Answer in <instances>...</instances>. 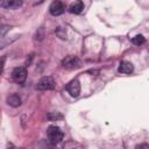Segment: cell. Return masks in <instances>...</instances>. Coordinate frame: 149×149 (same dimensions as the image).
<instances>
[{"mask_svg":"<svg viewBox=\"0 0 149 149\" xmlns=\"http://www.w3.org/2000/svg\"><path fill=\"white\" fill-rule=\"evenodd\" d=\"M48 137L52 144H56L62 141L63 139V132L57 126H50L48 128Z\"/></svg>","mask_w":149,"mask_h":149,"instance_id":"cell-1","label":"cell"},{"mask_svg":"<svg viewBox=\"0 0 149 149\" xmlns=\"http://www.w3.org/2000/svg\"><path fill=\"white\" fill-rule=\"evenodd\" d=\"M36 88L40 91H49V90H54L55 88V80L50 77V76H45L42 77L37 84H36Z\"/></svg>","mask_w":149,"mask_h":149,"instance_id":"cell-2","label":"cell"},{"mask_svg":"<svg viewBox=\"0 0 149 149\" xmlns=\"http://www.w3.org/2000/svg\"><path fill=\"white\" fill-rule=\"evenodd\" d=\"M12 78L17 84H23L27 78V70L23 66H17L12 71Z\"/></svg>","mask_w":149,"mask_h":149,"instance_id":"cell-3","label":"cell"},{"mask_svg":"<svg viewBox=\"0 0 149 149\" xmlns=\"http://www.w3.org/2000/svg\"><path fill=\"white\" fill-rule=\"evenodd\" d=\"M64 10H65V7H64L63 2H61V1H58V0L54 1V2L50 5V7H49V12H50V14L54 15V16H58V15L63 14Z\"/></svg>","mask_w":149,"mask_h":149,"instance_id":"cell-4","label":"cell"},{"mask_svg":"<svg viewBox=\"0 0 149 149\" xmlns=\"http://www.w3.org/2000/svg\"><path fill=\"white\" fill-rule=\"evenodd\" d=\"M66 88H68L69 93H70L72 97H78L79 93H80V83H79V80H78V79L71 80V81L68 84Z\"/></svg>","mask_w":149,"mask_h":149,"instance_id":"cell-5","label":"cell"},{"mask_svg":"<svg viewBox=\"0 0 149 149\" xmlns=\"http://www.w3.org/2000/svg\"><path fill=\"white\" fill-rule=\"evenodd\" d=\"M0 6L3 9H17L22 6V0H1Z\"/></svg>","mask_w":149,"mask_h":149,"instance_id":"cell-6","label":"cell"},{"mask_svg":"<svg viewBox=\"0 0 149 149\" xmlns=\"http://www.w3.org/2000/svg\"><path fill=\"white\" fill-rule=\"evenodd\" d=\"M79 64V59L76 56H68L62 61V65L66 69H73L77 68Z\"/></svg>","mask_w":149,"mask_h":149,"instance_id":"cell-7","label":"cell"},{"mask_svg":"<svg viewBox=\"0 0 149 149\" xmlns=\"http://www.w3.org/2000/svg\"><path fill=\"white\" fill-rule=\"evenodd\" d=\"M83 9H84V3L81 0H76L69 7V12L72 14H80L83 12Z\"/></svg>","mask_w":149,"mask_h":149,"instance_id":"cell-8","label":"cell"},{"mask_svg":"<svg viewBox=\"0 0 149 149\" xmlns=\"http://www.w3.org/2000/svg\"><path fill=\"white\" fill-rule=\"evenodd\" d=\"M118 70H119V72H121V73L128 74V73H132V72H133L134 65H133L130 62H128V61H122V62L120 63Z\"/></svg>","mask_w":149,"mask_h":149,"instance_id":"cell-9","label":"cell"},{"mask_svg":"<svg viewBox=\"0 0 149 149\" xmlns=\"http://www.w3.org/2000/svg\"><path fill=\"white\" fill-rule=\"evenodd\" d=\"M7 104L12 107H19L21 105V98L19 97V94L13 93L7 97Z\"/></svg>","mask_w":149,"mask_h":149,"instance_id":"cell-10","label":"cell"},{"mask_svg":"<svg viewBox=\"0 0 149 149\" xmlns=\"http://www.w3.org/2000/svg\"><path fill=\"white\" fill-rule=\"evenodd\" d=\"M144 42H146V40H144V37H143L142 35H136L135 37L132 38V43L135 44V45H141V44H143Z\"/></svg>","mask_w":149,"mask_h":149,"instance_id":"cell-11","label":"cell"},{"mask_svg":"<svg viewBox=\"0 0 149 149\" xmlns=\"http://www.w3.org/2000/svg\"><path fill=\"white\" fill-rule=\"evenodd\" d=\"M47 118L48 119H50V120H57V119H62L63 118V115L62 114H59V113H56V112H54V113H49L48 115H47Z\"/></svg>","mask_w":149,"mask_h":149,"instance_id":"cell-12","label":"cell"},{"mask_svg":"<svg viewBox=\"0 0 149 149\" xmlns=\"http://www.w3.org/2000/svg\"><path fill=\"white\" fill-rule=\"evenodd\" d=\"M8 29H9V27H8V26H2V27H1V37H3V35H5L6 30H8Z\"/></svg>","mask_w":149,"mask_h":149,"instance_id":"cell-13","label":"cell"}]
</instances>
